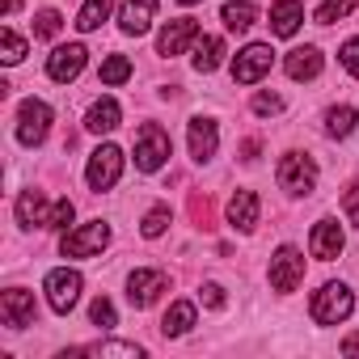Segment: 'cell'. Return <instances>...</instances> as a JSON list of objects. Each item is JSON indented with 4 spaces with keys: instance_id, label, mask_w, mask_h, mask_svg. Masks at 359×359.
<instances>
[{
    "instance_id": "1",
    "label": "cell",
    "mask_w": 359,
    "mask_h": 359,
    "mask_svg": "<svg viewBox=\"0 0 359 359\" xmlns=\"http://www.w3.org/2000/svg\"><path fill=\"white\" fill-rule=\"evenodd\" d=\"M313 321L317 325H338L355 313V292L346 283H325L321 292H313V304H309Z\"/></svg>"
},
{
    "instance_id": "2",
    "label": "cell",
    "mask_w": 359,
    "mask_h": 359,
    "mask_svg": "<svg viewBox=\"0 0 359 359\" xmlns=\"http://www.w3.org/2000/svg\"><path fill=\"white\" fill-rule=\"evenodd\" d=\"M275 177H279V187H283L287 195H313V191H317V161L304 156V152H287V156L279 161Z\"/></svg>"
},
{
    "instance_id": "3",
    "label": "cell",
    "mask_w": 359,
    "mask_h": 359,
    "mask_svg": "<svg viewBox=\"0 0 359 359\" xmlns=\"http://www.w3.org/2000/svg\"><path fill=\"white\" fill-rule=\"evenodd\" d=\"M47 131H51V106L39 102V97H26L18 106V140L26 148H39L47 140Z\"/></svg>"
},
{
    "instance_id": "4",
    "label": "cell",
    "mask_w": 359,
    "mask_h": 359,
    "mask_svg": "<svg viewBox=\"0 0 359 359\" xmlns=\"http://www.w3.org/2000/svg\"><path fill=\"white\" fill-rule=\"evenodd\" d=\"M165 161H169V135L156 123H144L140 135H135V169L140 173H156Z\"/></svg>"
},
{
    "instance_id": "5",
    "label": "cell",
    "mask_w": 359,
    "mask_h": 359,
    "mask_svg": "<svg viewBox=\"0 0 359 359\" xmlns=\"http://www.w3.org/2000/svg\"><path fill=\"white\" fill-rule=\"evenodd\" d=\"M106 245H110V224H102V220H89V224L72 229V233L60 241L64 258H93V254H102Z\"/></svg>"
},
{
    "instance_id": "6",
    "label": "cell",
    "mask_w": 359,
    "mask_h": 359,
    "mask_svg": "<svg viewBox=\"0 0 359 359\" xmlns=\"http://www.w3.org/2000/svg\"><path fill=\"white\" fill-rule=\"evenodd\" d=\"M123 177V148H114V144H102L93 156H89V169H85V182L93 187V191H110L114 182Z\"/></svg>"
},
{
    "instance_id": "7",
    "label": "cell",
    "mask_w": 359,
    "mask_h": 359,
    "mask_svg": "<svg viewBox=\"0 0 359 359\" xmlns=\"http://www.w3.org/2000/svg\"><path fill=\"white\" fill-rule=\"evenodd\" d=\"M271 64H275V51H271L266 43H250V47H241L237 60H233V81H237V85H258V81L271 72Z\"/></svg>"
},
{
    "instance_id": "8",
    "label": "cell",
    "mask_w": 359,
    "mask_h": 359,
    "mask_svg": "<svg viewBox=\"0 0 359 359\" xmlns=\"http://www.w3.org/2000/svg\"><path fill=\"white\" fill-rule=\"evenodd\" d=\"M304 279V254L296 245H279L271 258V287L275 292H296Z\"/></svg>"
},
{
    "instance_id": "9",
    "label": "cell",
    "mask_w": 359,
    "mask_h": 359,
    "mask_svg": "<svg viewBox=\"0 0 359 359\" xmlns=\"http://www.w3.org/2000/svg\"><path fill=\"white\" fill-rule=\"evenodd\" d=\"M43 292H47V304H51L55 313H72V309H76V300H81V275H76V271H68V266H60V271H51V275H47Z\"/></svg>"
},
{
    "instance_id": "10",
    "label": "cell",
    "mask_w": 359,
    "mask_h": 359,
    "mask_svg": "<svg viewBox=\"0 0 359 359\" xmlns=\"http://www.w3.org/2000/svg\"><path fill=\"white\" fill-rule=\"evenodd\" d=\"M85 60H89V51H85L81 43L55 47V51H51V60H47V76H51V81H60V85H68V81H76V76L85 72Z\"/></svg>"
},
{
    "instance_id": "11",
    "label": "cell",
    "mask_w": 359,
    "mask_h": 359,
    "mask_svg": "<svg viewBox=\"0 0 359 359\" xmlns=\"http://www.w3.org/2000/svg\"><path fill=\"white\" fill-rule=\"evenodd\" d=\"M169 287V275L165 271H131V279H127V300L135 304V309H148V304H156V296Z\"/></svg>"
},
{
    "instance_id": "12",
    "label": "cell",
    "mask_w": 359,
    "mask_h": 359,
    "mask_svg": "<svg viewBox=\"0 0 359 359\" xmlns=\"http://www.w3.org/2000/svg\"><path fill=\"white\" fill-rule=\"evenodd\" d=\"M34 292H26V287H9L5 296H0V317H5V325L9 330H26V325H34Z\"/></svg>"
},
{
    "instance_id": "13",
    "label": "cell",
    "mask_w": 359,
    "mask_h": 359,
    "mask_svg": "<svg viewBox=\"0 0 359 359\" xmlns=\"http://www.w3.org/2000/svg\"><path fill=\"white\" fill-rule=\"evenodd\" d=\"M195 39H199V22H195V18H173V22L161 30L156 51H161V55H182L187 47H195Z\"/></svg>"
},
{
    "instance_id": "14",
    "label": "cell",
    "mask_w": 359,
    "mask_h": 359,
    "mask_svg": "<svg viewBox=\"0 0 359 359\" xmlns=\"http://www.w3.org/2000/svg\"><path fill=\"white\" fill-rule=\"evenodd\" d=\"M342 245H346V237H342V229H338V220H317L313 224V237H309V250H313V258H321V262H330V258H338L342 254Z\"/></svg>"
},
{
    "instance_id": "15",
    "label": "cell",
    "mask_w": 359,
    "mask_h": 359,
    "mask_svg": "<svg viewBox=\"0 0 359 359\" xmlns=\"http://www.w3.org/2000/svg\"><path fill=\"white\" fill-rule=\"evenodd\" d=\"M187 140H191V156L203 165V161H212L216 156V148H220V131H216V123L212 118H191V131H187Z\"/></svg>"
},
{
    "instance_id": "16",
    "label": "cell",
    "mask_w": 359,
    "mask_h": 359,
    "mask_svg": "<svg viewBox=\"0 0 359 359\" xmlns=\"http://www.w3.org/2000/svg\"><path fill=\"white\" fill-rule=\"evenodd\" d=\"M18 224L22 229H47L51 224V203L43 191H22L18 195Z\"/></svg>"
},
{
    "instance_id": "17",
    "label": "cell",
    "mask_w": 359,
    "mask_h": 359,
    "mask_svg": "<svg viewBox=\"0 0 359 359\" xmlns=\"http://www.w3.org/2000/svg\"><path fill=\"white\" fill-rule=\"evenodd\" d=\"M321 51L317 47H296V51H287V60H283V72L292 76V81H313V76H321Z\"/></svg>"
},
{
    "instance_id": "18",
    "label": "cell",
    "mask_w": 359,
    "mask_h": 359,
    "mask_svg": "<svg viewBox=\"0 0 359 359\" xmlns=\"http://www.w3.org/2000/svg\"><path fill=\"white\" fill-rule=\"evenodd\" d=\"M229 224L233 229H241V233H250L254 224H258V212H262V203H258V195L254 191H237L233 199H229Z\"/></svg>"
},
{
    "instance_id": "19",
    "label": "cell",
    "mask_w": 359,
    "mask_h": 359,
    "mask_svg": "<svg viewBox=\"0 0 359 359\" xmlns=\"http://www.w3.org/2000/svg\"><path fill=\"white\" fill-rule=\"evenodd\" d=\"M304 22V5L300 0H279V5H271V34L279 39H292Z\"/></svg>"
},
{
    "instance_id": "20",
    "label": "cell",
    "mask_w": 359,
    "mask_h": 359,
    "mask_svg": "<svg viewBox=\"0 0 359 359\" xmlns=\"http://www.w3.org/2000/svg\"><path fill=\"white\" fill-rule=\"evenodd\" d=\"M152 18H156V0H127L118 13V26H123V34H144L152 26Z\"/></svg>"
},
{
    "instance_id": "21",
    "label": "cell",
    "mask_w": 359,
    "mask_h": 359,
    "mask_svg": "<svg viewBox=\"0 0 359 359\" xmlns=\"http://www.w3.org/2000/svg\"><path fill=\"white\" fill-rule=\"evenodd\" d=\"M195 72H216L220 64H224V39H216V34H199L195 39Z\"/></svg>"
},
{
    "instance_id": "22",
    "label": "cell",
    "mask_w": 359,
    "mask_h": 359,
    "mask_svg": "<svg viewBox=\"0 0 359 359\" xmlns=\"http://www.w3.org/2000/svg\"><path fill=\"white\" fill-rule=\"evenodd\" d=\"M118 118H123L118 102H114V97H97V102L89 106V118H85V127H89L93 135H106V131H114V127H118Z\"/></svg>"
},
{
    "instance_id": "23",
    "label": "cell",
    "mask_w": 359,
    "mask_h": 359,
    "mask_svg": "<svg viewBox=\"0 0 359 359\" xmlns=\"http://www.w3.org/2000/svg\"><path fill=\"white\" fill-rule=\"evenodd\" d=\"M68 355H97V359H144V346L140 342H93V346H76V351H64Z\"/></svg>"
},
{
    "instance_id": "24",
    "label": "cell",
    "mask_w": 359,
    "mask_h": 359,
    "mask_svg": "<svg viewBox=\"0 0 359 359\" xmlns=\"http://www.w3.org/2000/svg\"><path fill=\"white\" fill-rule=\"evenodd\" d=\"M191 325H195V304H191V300H177V304L165 313L161 334H165V338H182V334H191Z\"/></svg>"
},
{
    "instance_id": "25",
    "label": "cell",
    "mask_w": 359,
    "mask_h": 359,
    "mask_svg": "<svg viewBox=\"0 0 359 359\" xmlns=\"http://www.w3.org/2000/svg\"><path fill=\"white\" fill-rule=\"evenodd\" d=\"M110 9H114V0H85L81 13H76V30H81V34H93V30L110 18Z\"/></svg>"
},
{
    "instance_id": "26",
    "label": "cell",
    "mask_w": 359,
    "mask_h": 359,
    "mask_svg": "<svg viewBox=\"0 0 359 359\" xmlns=\"http://www.w3.org/2000/svg\"><path fill=\"white\" fill-rule=\"evenodd\" d=\"M220 18H224V26H229L233 34H241V30H250V26H254L258 9L250 5V0H229V5L220 9Z\"/></svg>"
},
{
    "instance_id": "27",
    "label": "cell",
    "mask_w": 359,
    "mask_h": 359,
    "mask_svg": "<svg viewBox=\"0 0 359 359\" xmlns=\"http://www.w3.org/2000/svg\"><path fill=\"white\" fill-rule=\"evenodd\" d=\"M355 123H359L355 106H334V110H325V131H330L334 140H346V135L355 131Z\"/></svg>"
},
{
    "instance_id": "28",
    "label": "cell",
    "mask_w": 359,
    "mask_h": 359,
    "mask_svg": "<svg viewBox=\"0 0 359 359\" xmlns=\"http://www.w3.org/2000/svg\"><path fill=\"white\" fill-rule=\"evenodd\" d=\"M102 85H123L127 76H131V60L127 55H110V60H102Z\"/></svg>"
},
{
    "instance_id": "29",
    "label": "cell",
    "mask_w": 359,
    "mask_h": 359,
    "mask_svg": "<svg viewBox=\"0 0 359 359\" xmlns=\"http://www.w3.org/2000/svg\"><path fill=\"white\" fill-rule=\"evenodd\" d=\"M351 9H355V0H321V9H317V26H334V22H342Z\"/></svg>"
},
{
    "instance_id": "30",
    "label": "cell",
    "mask_w": 359,
    "mask_h": 359,
    "mask_svg": "<svg viewBox=\"0 0 359 359\" xmlns=\"http://www.w3.org/2000/svg\"><path fill=\"white\" fill-rule=\"evenodd\" d=\"M0 60H5V64H22L26 60V39H18L13 30H5V34H0Z\"/></svg>"
},
{
    "instance_id": "31",
    "label": "cell",
    "mask_w": 359,
    "mask_h": 359,
    "mask_svg": "<svg viewBox=\"0 0 359 359\" xmlns=\"http://www.w3.org/2000/svg\"><path fill=\"white\" fill-rule=\"evenodd\" d=\"M64 30V18L55 13V9H43L39 18H34V39H55Z\"/></svg>"
},
{
    "instance_id": "32",
    "label": "cell",
    "mask_w": 359,
    "mask_h": 359,
    "mask_svg": "<svg viewBox=\"0 0 359 359\" xmlns=\"http://www.w3.org/2000/svg\"><path fill=\"white\" fill-rule=\"evenodd\" d=\"M165 229H169V208L161 203V208H152V212L144 216V224H140V233H144V237L152 241V237H161Z\"/></svg>"
},
{
    "instance_id": "33",
    "label": "cell",
    "mask_w": 359,
    "mask_h": 359,
    "mask_svg": "<svg viewBox=\"0 0 359 359\" xmlns=\"http://www.w3.org/2000/svg\"><path fill=\"white\" fill-rule=\"evenodd\" d=\"M89 317H93V325H102V330H110V325H118V313H114V304H110L106 296H97V300H93V309H89Z\"/></svg>"
},
{
    "instance_id": "34",
    "label": "cell",
    "mask_w": 359,
    "mask_h": 359,
    "mask_svg": "<svg viewBox=\"0 0 359 359\" xmlns=\"http://www.w3.org/2000/svg\"><path fill=\"white\" fill-rule=\"evenodd\" d=\"M342 212H346V220L359 229V177L346 187V195H342Z\"/></svg>"
},
{
    "instance_id": "35",
    "label": "cell",
    "mask_w": 359,
    "mask_h": 359,
    "mask_svg": "<svg viewBox=\"0 0 359 359\" xmlns=\"http://www.w3.org/2000/svg\"><path fill=\"white\" fill-rule=\"evenodd\" d=\"M72 216H76V208H72L68 199H60V203H51V224H47V229H68Z\"/></svg>"
},
{
    "instance_id": "36",
    "label": "cell",
    "mask_w": 359,
    "mask_h": 359,
    "mask_svg": "<svg viewBox=\"0 0 359 359\" xmlns=\"http://www.w3.org/2000/svg\"><path fill=\"white\" fill-rule=\"evenodd\" d=\"M338 60H342V68H346L351 76H359V39H346L342 51H338Z\"/></svg>"
},
{
    "instance_id": "37",
    "label": "cell",
    "mask_w": 359,
    "mask_h": 359,
    "mask_svg": "<svg viewBox=\"0 0 359 359\" xmlns=\"http://www.w3.org/2000/svg\"><path fill=\"white\" fill-rule=\"evenodd\" d=\"M283 97L279 93H254V114H279Z\"/></svg>"
},
{
    "instance_id": "38",
    "label": "cell",
    "mask_w": 359,
    "mask_h": 359,
    "mask_svg": "<svg viewBox=\"0 0 359 359\" xmlns=\"http://www.w3.org/2000/svg\"><path fill=\"white\" fill-rule=\"evenodd\" d=\"M199 300H203L208 309H224V287H220V283H203V287H199Z\"/></svg>"
},
{
    "instance_id": "39",
    "label": "cell",
    "mask_w": 359,
    "mask_h": 359,
    "mask_svg": "<svg viewBox=\"0 0 359 359\" xmlns=\"http://www.w3.org/2000/svg\"><path fill=\"white\" fill-rule=\"evenodd\" d=\"M342 355H359V330L342 338Z\"/></svg>"
},
{
    "instance_id": "40",
    "label": "cell",
    "mask_w": 359,
    "mask_h": 359,
    "mask_svg": "<svg viewBox=\"0 0 359 359\" xmlns=\"http://www.w3.org/2000/svg\"><path fill=\"white\" fill-rule=\"evenodd\" d=\"M22 9V0H5V5H0V13H5V18H13Z\"/></svg>"
},
{
    "instance_id": "41",
    "label": "cell",
    "mask_w": 359,
    "mask_h": 359,
    "mask_svg": "<svg viewBox=\"0 0 359 359\" xmlns=\"http://www.w3.org/2000/svg\"><path fill=\"white\" fill-rule=\"evenodd\" d=\"M177 5H199V0H177Z\"/></svg>"
}]
</instances>
